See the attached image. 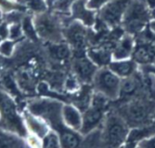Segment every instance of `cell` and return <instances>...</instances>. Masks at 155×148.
Instances as JSON below:
<instances>
[{
	"label": "cell",
	"instance_id": "obj_16",
	"mask_svg": "<svg viewBox=\"0 0 155 148\" xmlns=\"http://www.w3.org/2000/svg\"><path fill=\"white\" fill-rule=\"evenodd\" d=\"M57 132L61 148H81L83 141L77 131L64 126Z\"/></svg>",
	"mask_w": 155,
	"mask_h": 148
},
{
	"label": "cell",
	"instance_id": "obj_27",
	"mask_svg": "<svg viewBox=\"0 0 155 148\" xmlns=\"http://www.w3.org/2000/svg\"><path fill=\"white\" fill-rule=\"evenodd\" d=\"M8 38L15 41L18 38H20L24 34H23V30H22V26H21V23H16V24H10L8 25Z\"/></svg>",
	"mask_w": 155,
	"mask_h": 148
},
{
	"label": "cell",
	"instance_id": "obj_25",
	"mask_svg": "<svg viewBox=\"0 0 155 148\" xmlns=\"http://www.w3.org/2000/svg\"><path fill=\"white\" fill-rule=\"evenodd\" d=\"M74 1L75 0H54L52 7L55 12L70 15V9Z\"/></svg>",
	"mask_w": 155,
	"mask_h": 148
},
{
	"label": "cell",
	"instance_id": "obj_3",
	"mask_svg": "<svg viewBox=\"0 0 155 148\" xmlns=\"http://www.w3.org/2000/svg\"><path fill=\"white\" fill-rule=\"evenodd\" d=\"M130 127L123 117L117 113H111L107 116L104 123L102 138L109 148H120L127 140Z\"/></svg>",
	"mask_w": 155,
	"mask_h": 148
},
{
	"label": "cell",
	"instance_id": "obj_31",
	"mask_svg": "<svg viewBox=\"0 0 155 148\" xmlns=\"http://www.w3.org/2000/svg\"><path fill=\"white\" fill-rule=\"evenodd\" d=\"M8 24L6 22H1L0 23V37L2 40H5L8 37Z\"/></svg>",
	"mask_w": 155,
	"mask_h": 148
},
{
	"label": "cell",
	"instance_id": "obj_28",
	"mask_svg": "<svg viewBox=\"0 0 155 148\" xmlns=\"http://www.w3.org/2000/svg\"><path fill=\"white\" fill-rule=\"evenodd\" d=\"M15 48V42L11 39H5L0 43V54L4 56H10Z\"/></svg>",
	"mask_w": 155,
	"mask_h": 148
},
{
	"label": "cell",
	"instance_id": "obj_34",
	"mask_svg": "<svg viewBox=\"0 0 155 148\" xmlns=\"http://www.w3.org/2000/svg\"><path fill=\"white\" fill-rule=\"evenodd\" d=\"M153 122L155 124V112L154 114H153Z\"/></svg>",
	"mask_w": 155,
	"mask_h": 148
},
{
	"label": "cell",
	"instance_id": "obj_1",
	"mask_svg": "<svg viewBox=\"0 0 155 148\" xmlns=\"http://www.w3.org/2000/svg\"><path fill=\"white\" fill-rule=\"evenodd\" d=\"M126 122L129 127H139L153 124L155 102L143 96L127 100L116 111Z\"/></svg>",
	"mask_w": 155,
	"mask_h": 148
},
{
	"label": "cell",
	"instance_id": "obj_9",
	"mask_svg": "<svg viewBox=\"0 0 155 148\" xmlns=\"http://www.w3.org/2000/svg\"><path fill=\"white\" fill-rule=\"evenodd\" d=\"M104 108L90 105V106L84 112L82 119V127L80 129V134L82 136H86L97 128L101 124L104 116Z\"/></svg>",
	"mask_w": 155,
	"mask_h": 148
},
{
	"label": "cell",
	"instance_id": "obj_2",
	"mask_svg": "<svg viewBox=\"0 0 155 148\" xmlns=\"http://www.w3.org/2000/svg\"><path fill=\"white\" fill-rule=\"evenodd\" d=\"M152 18V11L143 0H131L121 25L127 34L139 35L150 24Z\"/></svg>",
	"mask_w": 155,
	"mask_h": 148
},
{
	"label": "cell",
	"instance_id": "obj_5",
	"mask_svg": "<svg viewBox=\"0 0 155 148\" xmlns=\"http://www.w3.org/2000/svg\"><path fill=\"white\" fill-rule=\"evenodd\" d=\"M121 81L122 79L108 66H104L98 68L92 83L95 92L104 96L108 100L115 101L120 97Z\"/></svg>",
	"mask_w": 155,
	"mask_h": 148
},
{
	"label": "cell",
	"instance_id": "obj_21",
	"mask_svg": "<svg viewBox=\"0 0 155 148\" xmlns=\"http://www.w3.org/2000/svg\"><path fill=\"white\" fill-rule=\"evenodd\" d=\"M21 26L23 30V34L26 35L29 39L33 41H37L38 36L35 32V28L33 23V18L30 15H25L23 20L21 21Z\"/></svg>",
	"mask_w": 155,
	"mask_h": 148
},
{
	"label": "cell",
	"instance_id": "obj_4",
	"mask_svg": "<svg viewBox=\"0 0 155 148\" xmlns=\"http://www.w3.org/2000/svg\"><path fill=\"white\" fill-rule=\"evenodd\" d=\"M33 23L39 38L52 43H60L64 40L62 23L58 15L46 11L35 15Z\"/></svg>",
	"mask_w": 155,
	"mask_h": 148
},
{
	"label": "cell",
	"instance_id": "obj_23",
	"mask_svg": "<svg viewBox=\"0 0 155 148\" xmlns=\"http://www.w3.org/2000/svg\"><path fill=\"white\" fill-rule=\"evenodd\" d=\"M26 7L24 4L17 2L16 0H0V10L2 13H9L12 11L25 12Z\"/></svg>",
	"mask_w": 155,
	"mask_h": 148
},
{
	"label": "cell",
	"instance_id": "obj_14",
	"mask_svg": "<svg viewBox=\"0 0 155 148\" xmlns=\"http://www.w3.org/2000/svg\"><path fill=\"white\" fill-rule=\"evenodd\" d=\"M107 66L121 79L133 76L138 71L139 68V66L132 58L123 60H112Z\"/></svg>",
	"mask_w": 155,
	"mask_h": 148
},
{
	"label": "cell",
	"instance_id": "obj_32",
	"mask_svg": "<svg viewBox=\"0 0 155 148\" xmlns=\"http://www.w3.org/2000/svg\"><path fill=\"white\" fill-rule=\"evenodd\" d=\"M143 1L147 5V6L151 9V11L155 9V0H143Z\"/></svg>",
	"mask_w": 155,
	"mask_h": 148
},
{
	"label": "cell",
	"instance_id": "obj_11",
	"mask_svg": "<svg viewBox=\"0 0 155 148\" xmlns=\"http://www.w3.org/2000/svg\"><path fill=\"white\" fill-rule=\"evenodd\" d=\"M88 0H75L70 9L72 20H77L85 26H93L95 24V11L87 6Z\"/></svg>",
	"mask_w": 155,
	"mask_h": 148
},
{
	"label": "cell",
	"instance_id": "obj_15",
	"mask_svg": "<svg viewBox=\"0 0 155 148\" xmlns=\"http://www.w3.org/2000/svg\"><path fill=\"white\" fill-rule=\"evenodd\" d=\"M62 119L64 124L74 131L79 132L82 127L83 116L81 111L74 106L64 105L62 107Z\"/></svg>",
	"mask_w": 155,
	"mask_h": 148
},
{
	"label": "cell",
	"instance_id": "obj_24",
	"mask_svg": "<svg viewBox=\"0 0 155 148\" xmlns=\"http://www.w3.org/2000/svg\"><path fill=\"white\" fill-rule=\"evenodd\" d=\"M42 148H61L59 136L55 132H50L43 138Z\"/></svg>",
	"mask_w": 155,
	"mask_h": 148
},
{
	"label": "cell",
	"instance_id": "obj_33",
	"mask_svg": "<svg viewBox=\"0 0 155 148\" xmlns=\"http://www.w3.org/2000/svg\"><path fill=\"white\" fill-rule=\"evenodd\" d=\"M152 17H153L155 20V9L153 10H152Z\"/></svg>",
	"mask_w": 155,
	"mask_h": 148
},
{
	"label": "cell",
	"instance_id": "obj_35",
	"mask_svg": "<svg viewBox=\"0 0 155 148\" xmlns=\"http://www.w3.org/2000/svg\"><path fill=\"white\" fill-rule=\"evenodd\" d=\"M2 18V11L0 10V19Z\"/></svg>",
	"mask_w": 155,
	"mask_h": 148
},
{
	"label": "cell",
	"instance_id": "obj_18",
	"mask_svg": "<svg viewBox=\"0 0 155 148\" xmlns=\"http://www.w3.org/2000/svg\"><path fill=\"white\" fill-rule=\"evenodd\" d=\"M0 148H29V146L15 133L0 129Z\"/></svg>",
	"mask_w": 155,
	"mask_h": 148
},
{
	"label": "cell",
	"instance_id": "obj_26",
	"mask_svg": "<svg viewBox=\"0 0 155 148\" xmlns=\"http://www.w3.org/2000/svg\"><path fill=\"white\" fill-rule=\"evenodd\" d=\"M25 15V12H21V11H12V12H9V13L5 14L4 20L8 25L21 23V21L23 20V18H24Z\"/></svg>",
	"mask_w": 155,
	"mask_h": 148
},
{
	"label": "cell",
	"instance_id": "obj_6",
	"mask_svg": "<svg viewBox=\"0 0 155 148\" xmlns=\"http://www.w3.org/2000/svg\"><path fill=\"white\" fill-rule=\"evenodd\" d=\"M131 0H108L99 9L98 17L107 27L115 28L122 24Z\"/></svg>",
	"mask_w": 155,
	"mask_h": 148
},
{
	"label": "cell",
	"instance_id": "obj_36",
	"mask_svg": "<svg viewBox=\"0 0 155 148\" xmlns=\"http://www.w3.org/2000/svg\"><path fill=\"white\" fill-rule=\"evenodd\" d=\"M153 65L155 66V59H154V61H153Z\"/></svg>",
	"mask_w": 155,
	"mask_h": 148
},
{
	"label": "cell",
	"instance_id": "obj_8",
	"mask_svg": "<svg viewBox=\"0 0 155 148\" xmlns=\"http://www.w3.org/2000/svg\"><path fill=\"white\" fill-rule=\"evenodd\" d=\"M142 91H145V89L142 75L139 71H137L133 76L122 79L119 99H132L134 97L139 96Z\"/></svg>",
	"mask_w": 155,
	"mask_h": 148
},
{
	"label": "cell",
	"instance_id": "obj_13",
	"mask_svg": "<svg viewBox=\"0 0 155 148\" xmlns=\"http://www.w3.org/2000/svg\"><path fill=\"white\" fill-rule=\"evenodd\" d=\"M135 46V41L134 35L129 34L123 35L116 44L114 45L112 51L113 60H123L132 57L134 49Z\"/></svg>",
	"mask_w": 155,
	"mask_h": 148
},
{
	"label": "cell",
	"instance_id": "obj_12",
	"mask_svg": "<svg viewBox=\"0 0 155 148\" xmlns=\"http://www.w3.org/2000/svg\"><path fill=\"white\" fill-rule=\"evenodd\" d=\"M131 58L139 66L153 65L155 59V43L143 41L136 45Z\"/></svg>",
	"mask_w": 155,
	"mask_h": 148
},
{
	"label": "cell",
	"instance_id": "obj_19",
	"mask_svg": "<svg viewBox=\"0 0 155 148\" xmlns=\"http://www.w3.org/2000/svg\"><path fill=\"white\" fill-rule=\"evenodd\" d=\"M112 48H100V49H92L87 52V56L100 68L107 66L112 58Z\"/></svg>",
	"mask_w": 155,
	"mask_h": 148
},
{
	"label": "cell",
	"instance_id": "obj_20",
	"mask_svg": "<svg viewBox=\"0 0 155 148\" xmlns=\"http://www.w3.org/2000/svg\"><path fill=\"white\" fill-rule=\"evenodd\" d=\"M50 55L56 60H65L71 56V48L68 44L65 43H53L49 47Z\"/></svg>",
	"mask_w": 155,
	"mask_h": 148
},
{
	"label": "cell",
	"instance_id": "obj_17",
	"mask_svg": "<svg viewBox=\"0 0 155 148\" xmlns=\"http://www.w3.org/2000/svg\"><path fill=\"white\" fill-rule=\"evenodd\" d=\"M25 120L28 126V129L36 136L44 138L48 133L49 128L44 119L34 116L29 111L25 113Z\"/></svg>",
	"mask_w": 155,
	"mask_h": 148
},
{
	"label": "cell",
	"instance_id": "obj_7",
	"mask_svg": "<svg viewBox=\"0 0 155 148\" xmlns=\"http://www.w3.org/2000/svg\"><path fill=\"white\" fill-rule=\"evenodd\" d=\"M87 26L77 20H72L68 25L63 28L64 39L68 45L76 50H82L85 47L87 43Z\"/></svg>",
	"mask_w": 155,
	"mask_h": 148
},
{
	"label": "cell",
	"instance_id": "obj_10",
	"mask_svg": "<svg viewBox=\"0 0 155 148\" xmlns=\"http://www.w3.org/2000/svg\"><path fill=\"white\" fill-rule=\"evenodd\" d=\"M98 68L99 67L87 56H78L73 63V69L75 77L87 84L93 82L94 76Z\"/></svg>",
	"mask_w": 155,
	"mask_h": 148
},
{
	"label": "cell",
	"instance_id": "obj_22",
	"mask_svg": "<svg viewBox=\"0 0 155 148\" xmlns=\"http://www.w3.org/2000/svg\"><path fill=\"white\" fill-rule=\"evenodd\" d=\"M23 4L35 15L46 12L49 6L46 0H23Z\"/></svg>",
	"mask_w": 155,
	"mask_h": 148
},
{
	"label": "cell",
	"instance_id": "obj_29",
	"mask_svg": "<svg viewBox=\"0 0 155 148\" xmlns=\"http://www.w3.org/2000/svg\"><path fill=\"white\" fill-rule=\"evenodd\" d=\"M137 146L138 148H155V132L151 136L139 142Z\"/></svg>",
	"mask_w": 155,
	"mask_h": 148
},
{
	"label": "cell",
	"instance_id": "obj_30",
	"mask_svg": "<svg viewBox=\"0 0 155 148\" xmlns=\"http://www.w3.org/2000/svg\"><path fill=\"white\" fill-rule=\"evenodd\" d=\"M28 146L29 148H42V142L40 141V137L33 135L28 137Z\"/></svg>",
	"mask_w": 155,
	"mask_h": 148
},
{
	"label": "cell",
	"instance_id": "obj_37",
	"mask_svg": "<svg viewBox=\"0 0 155 148\" xmlns=\"http://www.w3.org/2000/svg\"><path fill=\"white\" fill-rule=\"evenodd\" d=\"M1 41H2V39H1V37H0V43H1Z\"/></svg>",
	"mask_w": 155,
	"mask_h": 148
}]
</instances>
